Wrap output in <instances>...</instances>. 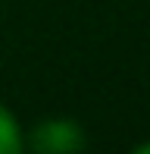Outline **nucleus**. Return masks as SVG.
I'll return each mask as SVG.
<instances>
[{
  "mask_svg": "<svg viewBox=\"0 0 150 154\" xmlns=\"http://www.w3.org/2000/svg\"><path fill=\"white\" fill-rule=\"evenodd\" d=\"M85 145H88L85 129L75 120H66V116H53V120L38 123L31 129V135L25 138V148L38 154H69V151H81Z\"/></svg>",
  "mask_w": 150,
  "mask_h": 154,
  "instance_id": "1",
  "label": "nucleus"
},
{
  "mask_svg": "<svg viewBox=\"0 0 150 154\" xmlns=\"http://www.w3.org/2000/svg\"><path fill=\"white\" fill-rule=\"evenodd\" d=\"M25 148V135L19 129L16 116L0 104V154H19Z\"/></svg>",
  "mask_w": 150,
  "mask_h": 154,
  "instance_id": "2",
  "label": "nucleus"
},
{
  "mask_svg": "<svg viewBox=\"0 0 150 154\" xmlns=\"http://www.w3.org/2000/svg\"><path fill=\"white\" fill-rule=\"evenodd\" d=\"M134 151H138V154H150V142H147V145H138Z\"/></svg>",
  "mask_w": 150,
  "mask_h": 154,
  "instance_id": "3",
  "label": "nucleus"
}]
</instances>
